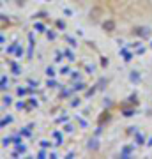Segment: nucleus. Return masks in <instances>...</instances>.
Masks as SVG:
<instances>
[{"instance_id": "f257e3e1", "label": "nucleus", "mask_w": 152, "mask_h": 159, "mask_svg": "<svg viewBox=\"0 0 152 159\" xmlns=\"http://www.w3.org/2000/svg\"><path fill=\"white\" fill-rule=\"evenodd\" d=\"M133 34L140 36V37H149V36H150V28H149V27H136V28L133 30Z\"/></svg>"}, {"instance_id": "f03ea898", "label": "nucleus", "mask_w": 152, "mask_h": 159, "mask_svg": "<svg viewBox=\"0 0 152 159\" xmlns=\"http://www.w3.org/2000/svg\"><path fill=\"white\" fill-rule=\"evenodd\" d=\"M115 27H117V25H115L113 19H104V21H103V30H104V32H113Z\"/></svg>"}, {"instance_id": "7ed1b4c3", "label": "nucleus", "mask_w": 152, "mask_h": 159, "mask_svg": "<svg viewBox=\"0 0 152 159\" xmlns=\"http://www.w3.org/2000/svg\"><path fill=\"white\" fill-rule=\"evenodd\" d=\"M87 147H88V150H97V148H99V142L96 140V138H90Z\"/></svg>"}, {"instance_id": "20e7f679", "label": "nucleus", "mask_w": 152, "mask_h": 159, "mask_svg": "<svg viewBox=\"0 0 152 159\" xmlns=\"http://www.w3.org/2000/svg\"><path fill=\"white\" fill-rule=\"evenodd\" d=\"M129 80L133 81V83H140V72H138V71H131Z\"/></svg>"}, {"instance_id": "39448f33", "label": "nucleus", "mask_w": 152, "mask_h": 159, "mask_svg": "<svg viewBox=\"0 0 152 159\" xmlns=\"http://www.w3.org/2000/svg\"><path fill=\"white\" fill-rule=\"evenodd\" d=\"M120 157H122V159H129L131 157V147H124L122 152H120Z\"/></svg>"}, {"instance_id": "423d86ee", "label": "nucleus", "mask_w": 152, "mask_h": 159, "mask_svg": "<svg viewBox=\"0 0 152 159\" xmlns=\"http://www.w3.org/2000/svg\"><path fill=\"white\" fill-rule=\"evenodd\" d=\"M120 53L124 55V60H126V62H129V60H131V57H133V55H131V53H129L126 48H120Z\"/></svg>"}, {"instance_id": "0eeeda50", "label": "nucleus", "mask_w": 152, "mask_h": 159, "mask_svg": "<svg viewBox=\"0 0 152 159\" xmlns=\"http://www.w3.org/2000/svg\"><path fill=\"white\" fill-rule=\"evenodd\" d=\"M46 74H48V78H53L55 76V69L50 66V67H46Z\"/></svg>"}, {"instance_id": "6e6552de", "label": "nucleus", "mask_w": 152, "mask_h": 159, "mask_svg": "<svg viewBox=\"0 0 152 159\" xmlns=\"http://www.w3.org/2000/svg\"><path fill=\"white\" fill-rule=\"evenodd\" d=\"M122 113H124V117H133V115H135V110H131V108H126Z\"/></svg>"}, {"instance_id": "1a4fd4ad", "label": "nucleus", "mask_w": 152, "mask_h": 159, "mask_svg": "<svg viewBox=\"0 0 152 159\" xmlns=\"http://www.w3.org/2000/svg\"><path fill=\"white\" fill-rule=\"evenodd\" d=\"M64 55H66V57H67V58H69L71 62L74 60V57H73V53H71V50H64Z\"/></svg>"}, {"instance_id": "9d476101", "label": "nucleus", "mask_w": 152, "mask_h": 159, "mask_svg": "<svg viewBox=\"0 0 152 159\" xmlns=\"http://www.w3.org/2000/svg\"><path fill=\"white\" fill-rule=\"evenodd\" d=\"M83 89H85V83L80 81V83H76V85H74V89H73V90H83Z\"/></svg>"}, {"instance_id": "9b49d317", "label": "nucleus", "mask_w": 152, "mask_h": 159, "mask_svg": "<svg viewBox=\"0 0 152 159\" xmlns=\"http://www.w3.org/2000/svg\"><path fill=\"white\" fill-rule=\"evenodd\" d=\"M106 83H108V81H106V78H101V80H99V83H97V89H103Z\"/></svg>"}, {"instance_id": "f8f14e48", "label": "nucleus", "mask_w": 152, "mask_h": 159, "mask_svg": "<svg viewBox=\"0 0 152 159\" xmlns=\"http://www.w3.org/2000/svg\"><path fill=\"white\" fill-rule=\"evenodd\" d=\"M7 85H9V81L5 80V76H2V87H0V89H2V90H5V89H7Z\"/></svg>"}, {"instance_id": "ddd939ff", "label": "nucleus", "mask_w": 152, "mask_h": 159, "mask_svg": "<svg viewBox=\"0 0 152 159\" xmlns=\"http://www.w3.org/2000/svg\"><path fill=\"white\" fill-rule=\"evenodd\" d=\"M135 138H136V143H143V136H141V134L135 133Z\"/></svg>"}, {"instance_id": "4468645a", "label": "nucleus", "mask_w": 152, "mask_h": 159, "mask_svg": "<svg viewBox=\"0 0 152 159\" xmlns=\"http://www.w3.org/2000/svg\"><path fill=\"white\" fill-rule=\"evenodd\" d=\"M57 27H58L60 30H64V28H66V23H64L62 19H58V21H57Z\"/></svg>"}, {"instance_id": "2eb2a0df", "label": "nucleus", "mask_w": 152, "mask_h": 159, "mask_svg": "<svg viewBox=\"0 0 152 159\" xmlns=\"http://www.w3.org/2000/svg\"><path fill=\"white\" fill-rule=\"evenodd\" d=\"M48 39L50 41H55L57 39V34H55V32H48Z\"/></svg>"}, {"instance_id": "dca6fc26", "label": "nucleus", "mask_w": 152, "mask_h": 159, "mask_svg": "<svg viewBox=\"0 0 152 159\" xmlns=\"http://www.w3.org/2000/svg\"><path fill=\"white\" fill-rule=\"evenodd\" d=\"M41 147H43V148H46V147H52V142H48V140H43V142H41Z\"/></svg>"}, {"instance_id": "f3484780", "label": "nucleus", "mask_w": 152, "mask_h": 159, "mask_svg": "<svg viewBox=\"0 0 152 159\" xmlns=\"http://www.w3.org/2000/svg\"><path fill=\"white\" fill-rule=\"evenodd\" d=\"M60 72H62V74H69V72H71V69H69V66H64L62 69H60Z\"/></svg>"}, {"instance_id": "a211bd4d", "label": "nucleus", "mask_w": 152, "mask_h": 159, "mask_svg": "<svg viewBox=\"0 0 152 159\" xmlns=\"http://www.w3.org/2000/svg\"><path fill=\"white\" fill-rule=\"evenodd\" d=\"M2 101H4V104H7V106H9V104H11V101H13V99L9 97V95H4V99H2Z\"/></svg>"}, {"instance_id": "6ab92c4d", "label": "nucleus", "mask_w": 152, "mask_h": 159, "mask_svg": "<svg viewBox=\"0 0 152 159\" xmlns=\"http://www.w3.org/2000/svg\"><path fill=\"white\" fill-rule=\"evenodd\" d=\"M35 28H37V32H44V25L43 23H35Z\"/></svg>"}, {"instance_id": "aec40b11", "label": "nucleus", "mask_w": 152, "mask_h": 159, "mask_svg": "<svg viewBox=\"0 0 152 159\" xmlns=\"http://www.w3.org/2000/svg\"><path fill=\"white\" fill-rule=\"evenodd\" d=\"M64 131H66V133H73V131H74V127H73V125H69V124H67V125L64 127Z\"/></svg>"}, {"instance_id": "412c9836", "label": "nucleus", "mask_w": 152, "mask_h": 159, "mask_svg": "<svg viewBox=\"0 0 152 159\" xmlns=\"http://www.w3.org/2000/svg\"><path fill=\"white\" fill-rule=\"evenodd\" d=\"M127 101H129V103H133V104H138V101H136V94H135V95H131Z\"/></svg>"}, {"instance_id": "4be33fe9", "label": "nucleus", "mask_w": 152, "mask_h": 159, "mask_svg": "<svg viewBox=\"0 0 152 159\" xmlns=\"http://www.w3.org/2000/svg\"><path fill=\"white\" fill-rule=\"evenodd\" d=\"M13 122V117H7V119H4L2 120V125H5V124H11Z\"/></svg>"}, {"instance_id": "5701e85b", "label": "nucleus", "mask_w": 152, "mask_h": 159, "mask_svg": "<svg viewBox=\"0 0 152 159\" xmlns=\"http://www.w3.org/2000/svg\"><path fill=\"white\" fill-rule=\"evenodd\" d=\"M66 39H67V42H69V44L73 46V48L76 46V42H74V39H73V37H66Z\"/></svg>"}, {"instance_id": "b1692460", "label": "nucleus", "mask_w": 152, "mask_h": 159, "mask_svg": "<svg viewBox=\"0 0 152 159\" xmlns=\"http://www.w3.org/2000/svg\"><path fill=\"white\" fill-rule=\"evenodd\" d=\"M46 85H48V87H57V81H55V80H48Z\"/></svg>"}, {"instance_id": "393cba45", "label": "nucleus", "mask_w": 152, "mask_h": 159, "mask_svg": "<svg viewBox=\"0 0 152 159\" xmlns=\"http://www.w3.org/2000/svg\"><path fill=\"white\" fill-rule=\"evenodd\" d=\"M11 142H13V138H4V140H2V143H4L5 147H7L9 143H11Z\"/></svg>"}, {"instance_id": "a878e982", "label": "nucleus", "mask_w": 152, "mask_h": 159, "mask_svg": "<svg viewBox=\"0 0 152 159\" xmlns=\"http://www.w3.org/2000/svg\"><path fill=\"white\" fill-rule=\"evenodd\" d=\"M101 66H103V67L108 66V58H106V57H103V60H101Z\"/></svg>"}, {"instance_id": "bb28decb", "label": "nucleus", "mask_w": 152, "mask_h": 159, "mask_svg": "<svg viewBox=\"0 0 152 159\" xmlns=\"http://www.w3.org/2000/svg\"><path fill=\"white\" fill-rule=\"evenodd\" d=\"M25 94H27V90H25V89H21V87L18 89V95H25Z\"/></svg>"}, {"instance_id": "cd10ccee", "label": "nucleus", "mask_w": 152, "mask_h": 159, "mask_svg": "<svg viewBox=\"0 0 152 159\" xmlns=\"http://www.w3.org/2000/svg\"><path fill=\"white\" fill-rule=\"evenodd\" d=\"M80 103H82L80 99H73V103H71V106H80Z\"/></svg>"}, {"instance_id": "c85d7f7f", "label": "nucleus", "mask_w": 152, "mask_h": 159, "mask_svg": "<svg viewBox=\"0 0 152 159\" xmlns=\"http://www.w3.org/2000/svg\"><path fill=\"white\" fill-rule=\"evenodd\" d=\"M13 71H14V74H19V67L16 66V64H13Z\"/></svg>"}, {"instance_id": "c756f323", "label": "nucleus", "mask_w": 152, "mask_h": 159, "mask_svg": "<svg viewBox=\"0 0 152 159\" xmlns=\"http://www.w3.org/2000/svg\"><path fill=\"white\" fill-rule=\"evenodd\" d=\"M37 104H39V103H37V99H34V97L30 99V106H37Z\"/></svg>"}, {"instance_id": "7c9ffc66", "label": "nucleus", "mask_w": 152, "mask_h": 159, "mask_svg": "<svg viewBox=\"0 0 152 159\" xmlns=\"http://www.w3.org/2000/svg\"><path fill=\"white\" fill-rule=\"evenodd\" d=\"M37 157H41V159H43V157H46V152H44V150H39V154H37Z\"/></svg>"}, {"instance_id": "2f4dec72", "label": "nucleus", "mask_w": 152, "mask_h": 159, "mask_svg": "<svg viewBox=\"0 0 152 159\" xmlns=\"http://www.w3.org/2000/svg\"><path fill=\"white\" fill-rule=\"evenodd\" d=\"M16 108H18V110H21V108H25V103H23V101H21V103H18V104H16Z\"/></svg>"}, {"instance_id": "473e14b6", "label": "nucleus", "mask_w": 152, "mask_h": 159, "mask_svg": "<svg viewBox=\"0 0 152 159\" xmlns=\"http://www.w3.org/2000/svg\"><path fill=\"white\" fill-rule=\"evenodd\" d=\"M35 18H46V13H37V14H34Z\"/></svg>"}, {"instance_id": "72a5a7b5", "label": "nucleus", "mask_w": 152, "mask_h": 159, "mask_svg": "<svg viewBox=\"0 0 152 159\" xmlns=\"http://www.w3.org/2000/svg\"><path fill=\"white\" fill-rule=\"evenodd\" d=\"M64 14L66 16H71V14H73V11H71V9H64Z\"/></svg>"}, {"instance_id": "f704fd0d", "label": "nucleus", "mask_w": 152, "mask_h": 159, "mask_svg": "<svg viewBox=\"0 0 152 159\" xmlns=\"http://www.w3.org/2000/svg\"><path fill=\"white\" fill-rule=\"evenodd\" d=\"M14 50H16V46H14V44H13V46H9V48H7V53H13Z\"/></svg>"}, {"instance_id": "c9c22d12", "label": "nucleus", "mask_w": 152, "mask_h": 159, "mask_svg": "<svg viewBox=\"0 0 152 159\" xmlns=\"http://www.w3.org/2000/svg\"><path fill=\"white\" fill-rule=\"evenodd\" d=\"M78 78H80V72L74 71V72H73V80H78Z\"/></svg>"}, {"instance_id": "e433bc0d", "label": "nucleus", "mask_w": 152, "mask_h": 159, "mask_svg": "<svg viewBox=\"0 0 152 159\" xmlns=\"http://www.w3.org/2000/svg\"><path fill=\"white\" fill-rule=\"evenodd\" d=\"M96 92V87H92V89H90V90H87V95H92Z\"/></svg>"}, {"instance_id": "4c0bfd02", "label": "nucleus", "mask_w": 152, "mask_h": 159, "mask_svg": "<svg viewBox=\"0 0 152 159\" xmlns=\"http://www.w3.org/2000/svg\"><path fill=\"white\" fill-rule=\"evenodd\" d=\"M69 94H71V90H64V92H62V97H67Z\"/></svg>"}, {"instance_id": "58836bf2", "label": "nucleus", "mask_w": 152, "mask_h": 159, "mask_svg": "<svg viewBox=\"0 0 152 159\" xmlns=\"http://www.w3.org/2000/svg\"><path fill=\"white\" fill-rule=\"evenodd\" d=\"M21 133H23V136H30V134H32V133H30V131H27V129H23Z\"/></svg>"}, {"instance_id": "ea45409f", "label": "nucleus", "mask_w": 152, "mask_h": 159, "mask_svg": "<svg viewBox=\"0 0 152 159\" xmlns=\"http://www.w3.org/2000/svg\"><path fill=\"white\" fill-rule=\"evenodd\" d=\"M104 106H111V101L110 99H104Z\"/></svg>"}, {"instance_id": "a19ab883", "label": "nucleus", "mask_w": 152, "mask_h": 159, "mask_svg": "<svg viewBox=\"0 0 152 159\" xmlns=\"http://www.w3.org/2000/svg\"><path fill=\"white\" fill-rule=\"evenodd\" d=\"M145 145H149V147H152V138H149V142H147Z\"/></svg>"}, {"instance_id": "79ce46f5", "label": "nucleus", "mask_w": 152, "mask_h": 159, "mask_svg": "<svg viewBox=\"0 0 152 159\" xmlns=\"http://www.w3.org/2000/svg\"><path fill=\"white\" fill-rule=\"evenodd\" d=\"M18 5H25V0H18Z\"/></svg>"}]
</instances>
